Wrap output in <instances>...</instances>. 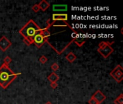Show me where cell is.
<instances>
[{"instance_id":"obj_17","label":"cell","mask_w":123,"mask_h":104,"mask_svg":"<svg viewBox=\"0 0 123 104\" xmlns=\"http://www.w3.org/2000/svg\"><path fill=\"white\" fill-rule=\"evenodd\" d=\"M47 61H48V58H47L46 56H44V55L41 56L40 57V59H39V62L41 64H45L47 62Z\"/></svg>"},{"instance_id":"obj_20","label":"cell","mask_w":123,"mask_h":104,"mask_svg":"<svg viewBox=\"0 0 123 104\" xmlns=\"http://www.w3.org/2000/svg\"><path fill=\"white\" fill-rule=\"evenodd\" d=\"M89 104H98V103L97 102V100L94 99V98H90V100H89Z\"/></svg>"},{"instance_id":"obj_22","label":"cell","mask_w":123,"mask_h":104,"mask_svg":"<svg viewBox=\"0 0 123 104\" xmlns=\"http://www.w3.org/2000/svg\"><path fill=\"white\" fill-rule=\"evenodd\" d=\"M45 104H53V103H52L51 102H50V101H48V102H47V103H46Z\"/></svg>"},{"instance_id":"obj_11","label":"cell","mask_w":123,"mask_h":104,"mask_svg":"<svg viewBox=\"0 0 123 104\" xmlns=\"http://www.w3.org/2000/svg\"><path fill=\"white\" fill-rule=\"evenodd\" d=\"M48 80L51 82H57V81H58L59 80V76L55 72H53L52 73L50 74V75H48Z\"/></svg>"},{"instance_id":"obj_2","label":"cell","mask_w":123,"mask_h":104,"mask_svg":"<svg viewBox=\"0 0 123 104\" xmlns=\"http://www.w3.org/2000/svg\"><path fill=\"white\" fill-rule=\"evenodd\" d=\"M40 28L33 20H30L27 23V24L23 26L19 31V33L22 35L24 39H29L33 41V38L35 35L41 31Z\"/></svg>"},{"instance_id":"obj_15","label":"cell","mask_w":123,"mask_h":104,"mask_svg":"<svg viewBox=\"0 0 123 104\" xmlns=\"http://www.w3.org/2000/svg\"><path fill=\"white\" fill-rule=\"evenodd\" d=\"M51 69L53 71V72H55L56 71H58V69H59V66H58V63H56V62H55V63H53L52 65H51Z\"/></svg>"},{"instance_id":"obj_21","label":"cell","mask_w":123,"mask_h":104,"mask_svg":"<svg viewBox=\"0 0 123 104\" xmlns=\"http://www.w3.org/2000/svg\"><path fill=\"white\" fill-rule=\"evenodd\" d=\"M58 82H51V87L53 88V89H55L56 88L58 87Z\"/></svg>"},{"instance_id":"obj_10","label":"cell","mask_w":123,"mask_h":104,"mask_svg":"<svg viewBox=\"0 0 123 104\" xmlns=\"http://www.w3.org/2000/svg\"><path fill=\"white\" fill-rule=\"evenodd\" d=\"M38 6L40 7V10H42L43 12H45L49 8V7L51 5H50V4L48 2L45 1V0H43V1L40 2V3L38 4Z\"/></svg>"},{"instance_id":"obj_13","label":"cell","mask_w":123,"mask_h":104,"mask_svg":"<svg viewBox=\"0 0 123 104\" xmlns=\"http://www.w3.org/2000/svg\"><path fill=\"white\" fill-rule=\"evenodd\" d=\"M115 104H123V94L121 93L120 95L114 100Z\"/></svg>"},{"instance_id":"obj_1","label":"cell","mask_w":123,"mask_h":104,"mask_svg":"<svg viewBox=\"0 0 123 104\" xmlns=\"http://www.w3.org/2000/svg\"><path fill=\"white\" fill-rule=\"evenodd\" d=\"M20 73L14 72L8 65L3 64L0 67V86L6 89Z\"/></svg>"},{"instance_id":"obj_5","label":"cell","mask_w":123,"mask_h":104,"mask_svg":"<svg viewBox=\"0 0 123 104\" xmlns=\"http://www.w3.org/2000/svg\"><path fill=\"white\" fill-rule=\"evenodd\" d=\"M48 40H47L43 36V33H42V29L40 31H39L38 33H37L35 36L33 38V43H34L37 48L40 49L41 47L46 43L48 42Z\"/></svg>"},{"instance_id":"obj_12","label":"cell","mask_w":123,"mask_h":104,"mask_svg":"<svg viewBox=\"0 0 123 104\" xmlns=\"http://www.w3.org/2000/svg\"><path fill=\"white\" fill-rule=\"evenodd\" d=\"M65 59L69 62L73 63L76 59V56L73 52H70L65 56Z\"/></svg>"},{"instance_id":"obj_9","label":"cell","mask_w":123,"mask_h":104,"mask_svg":"<svg viewBox=\"0 0 123 104\" xmlns=\"http://www.w3.org/2000/svg\"><path fill=\"white\" fill-rule=\"evenodd\" d=\"M53 10L56 12L66 11L67 10V5L66 4H55L53 6Z\"/></svg>"},{"instance_id":"obj_8","label":"cell","mask_w":123,"mask_h":104,"mask_svg":"<svg viewBox=\"0 0 123 104\" xmlns=\"http://www.w3.org/2000/svg\"><path fill=\"white\" fill-rule=\"evenodd\" d=\"M52 20L53 22L55 21H66L68 20V15L63 14H53L52 15Z\"/></svg>"},{"instance_id":"obj_18","label":"cell","mask_w":123,"mask_h":104,"mask_svg":"<svg viewBox=\"0 0 123 104\" xmlns=\"http://www.w3.org/2000/svg\"><path fill=\"white\" fill-rule=\"evenodd\" d=\"M32 9H33V11L35 12H38L40 9V7L38 6V4H34L32 7Z\"/></svg>"},{"instance_id":"obj_3","label":"cell","mask_w":123,"mask_h":104,"mask_svg":"<svg viewBox=\"0 0 123 104\" xmlns=\"http://www.w3.org/2000/svg\"><path fill=\"white\" fill-rule=\"evenodd\" d=\"M110 76L114 78V80L120 83L123 80V68L120 64H118L116 66L114 69H112V72L109 73Z\"/></svg>"},{"instance_id":"obj_4","label":"cell","mask_w":123,"mask_h":104,"mask_svg":"<svg viewBox=\"0 0 123 104\" xmlns=\"http://www.w3.org/2000/svg\"><path fill=\"white\" fill-rule=\"evenodd\" d=\"M112 43H114V41H112V42H108L107 41V43L104 47H102V48H100V49L98 48L97 51L105 59L108 58L109 56L113 53V51H114V49L112 47Z\"/></svg>"},{"instance_id":"obj_7","label":"cell","mask_w":123,"mask_h":104,"mask_svg":"<svg viewBox=\"0 0 123 104\" xmlns=\"http://www.w3.org/2000/svg\"><path fill=\"white\" fill-rule=\"evenodd\" d=\"M91 98L95 99L97 100V102L98 103V104L101 103L104 100H105L107 98L106 96L104 95L103 92L101 90H97L95 92H94V94L91 96Z\"/></svg>"},{"instance_id":"obj_19","label":"cell","mask_w":123,"mask_h":104,"mask_svg":"<svg viewBox=\"0 0 123 104\" xmlns=\"http://www.w3.org/2000/svg\"><path fill=\"white\" fill-rule=\"evenodd\" d=\"M23 42H24L26 45H27V46H30L31 44H33V41H32L29 40V39H24Z\"/></svg>"},{"instance_id":"obj_6","label":"cell","mask_w":123,"mask_h":104,"mask_svg":"<svg viewBox=\"0 0 123 104\" xmlns=\"http://www.w3.org/2000/svg\"><path fill=\"white\" fill-rule=\"evenodd\" d=\"M12 46V43L7 38L3 35L0 39V49L2 51H6Z\"/></svg>"},{"instance_id":"obj_14","label":"cell","mask_w":123,"mask_h":104,"mask_svg":"<svg viewBox=\"0 0 123 104\" xmlns=\"http://www.w3.org/2000/svg\"><path fill=\"white\" fill-rule=\"evenodd\" d=\"M73 42L76 44L79 47H81L84 43H85V41L84 40H81V41H79V39H74L73 40Z\"/></svg>"},{"instance_id":"obj_16","label":"cell","mask_w":123,"mask_h":104,"mask_svg":"<svg viewBox=\"0 0 123 104\" xmlns=\"http://www.w3.org/2000/svg\"><path fill=\"white\" fill-rule=\"evenodd\" d=\"M12 60L11 57H9V56H6V57L4 58V64L9 66V64L12 62Z\"/></svg>"}]
</instances>
